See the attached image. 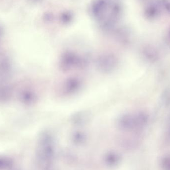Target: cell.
<instances>
[{
	"instance_id": "6da1fadb",
	"label": "cell",
	"mask_w": 170,
	"mask_h": 170,
	"mask_svg": "<svg viewBox=\"0 0 170 170\" xmlns=\"http://www.w3.org/2000/svg\"><path fill=\"white\" fill-rule=\"evenodd\" d=\"M113 3L111 0H94L92 2L91 7L92 15L100 24H114L111 18Z\"/></svg>"
},
{
	"instance_id": "7a4b0ae2",
	"label": "cell",
	"mask_w": 170,
	"mask_h": 170,
	"mask_svg": "<svg viewBox=\"0 0 170 170\" xmlns=\"http://www.w3.org/2000/svg\"><path fill=\"white\" fill-rule=\"evenodd\" d=\"M117 64V60L113 55L107 54L99 58L98 60L99 68L103 72H110L114 68Z\"/></svg>"
},
{
	"instance_id": "3957f363",
	"label": "cell",
	"mask_w": 170,
	"mask_h": 170,
	"mask_svg": "<svg viewBox=\"0 0 170 170\" xmlns=\"http://www.w3.org/2000/svg\"><path fill=\"white\" fill-rule=\"evenodd\" d=\"M145 18L149 20H154L159 16L160 10L159 7L156 4L151 3L148 5L144 11Z\"/></svg>"
},
{
	"instance_id": "277c9868",
	"label": "cell",
	"mask_w": 170,
	"mask_h": 170,
	"mask_svg": "<svg viewBox=\"0 0 170 170\" xmlns=\"http://www.w3.org/2000/svg\"><path fill=\"white\" fill-rule=\"evenodd\" d=\"M80 61L74 54L68 53L66 54L62 60V65L65 69H71L76 66Z\"/></svg>"
},
{
	"instance_id": "5b68a950",
	"label": "cell",
	"mask_w": 170,
	"mask_h": 170,
	"mask_svg": "<svg viewBox=\"0 0 170 170\" xmlns=\"http://www.w3.org/2000/svg\"><path fill=\"white\" fill-rule=\"evenodd\" d=\"M74 13L69 10L63 11L59 16V20L62 24L68 25L73 22L74 20Z\"/></svg>"
},
{
	"instance_id": "8992f818",
	"label": "cell",
	"mask_w": 170,
	"mask_h": 170,
	"mask_svg": "<svg viewBox=\"0 0 170 170\" xmlns=\"http://www.w3.org/2000/svg\"><path fill=\"white\" fill-rule=\"evenodd\" d=\"M67 86V90L69 92H74L79 87V83L78 81L73 80L68 82Z\"/></svg>"
},
{
	"instance_id": "52a82bcc",
	"label": "cell",
	"mask_w": 170,
	"mask_h": 170,
	"mask_svg": "<svg viewBox=\"0 0 170 170\" xmlns=\"http://www.w3.org/2000/svg\"><path fill=\"white\" fill-rule=\"evenodd\" d=\"M160 3L164 11L170 15V0H160Z\"/></svg>"
},
{
	"instance_id": "ba28073f",
	"label": "cell",
	"mask_w": 170,
	"mask_h": 170,
	"mask_svg": "<svg viewBox=\"0 0 170 170\" xmlns=\"http://www.w3.org/2000/svg\"><path fill=\"white\" fill-rule=\"evenodd\" d=\"M161 166L164 170H170V157H166L162 160Z\"/></svg>"
},
{
	"instance_id": "9c48e42d",
	"label": "cell",
	"mask_w": 170,
	"mask_h": 170,
	"mask_svg": "<svg viewBox=\"0 0 170 170\" xmlns=\"http://www.w3.org/2000/svg\"><path fill=\"white\" fill-rule=\"evenodd\" d=\"M53 15L51 13H46L43 16V19L45 22H52L53 20Z\"/></svg>"
},
{
	"instance_id": "30bf717a",
	"label": "cell",
	"mask_w": 170,
	"mask_h": 170,
	"mask_svg": "<svg viewBox=\"0 0 170 170\" xmlns=\"http://www.w3.org/2000/svg\"><path fill=\"white\" fill-rule=\"evenodd\" d=\"M168 42H169V45H170V28L169 30V31H168Z\"/></svg>"
}]
</instances>
